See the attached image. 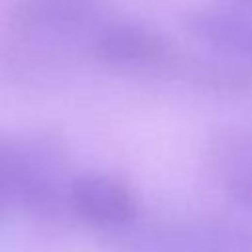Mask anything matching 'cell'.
Returning a JSON list of instances; mask_svg holds the SVG:
<instances>
[{
    "mask_svg": "<svg viewBox=\"0 0 252 252\" xmlns=\"http://www.w3.org/2000/svg\"><path fill=\"white\" fill-rule=\"evenodd\" d=\"M67 152L47 132H0V203L37 219L69 215Z\"/></svg>",
    "mask_w": 252,
    "mask_h": 252,
    "instance_id": "6da1fadb",
    "label": "cell"
},
{
    "mask_svg": "<svg viewBox=\"0 0 252 252\" xmlns=\"http://www.w3.org/2000/svg\"><path fill=\"white\" fill-rule=\"evenodd\" d=\"M102 14L104 0H14L8 32L18 65L51 67L75 47L87 51Z\"/></svg>",
    "mask_w": 252,
    "mask_h": 252,
    "instance_id": "7a4b0ae2",
    "label": "cell"
},
{
    "mask_svg": "<svg viewBox=\"0 0 252 252\" xmlns=\"http://www.w3.org/2000/svg\"><path fill=\"white\" fill-rule=\"evenodd\" d=\"M87 53L104 67L136 75L181 77L187 65L175 41L136 20H104L91 35Z\"/></svg>",
    "mask_w": 252,
    "mask_h": 252,
    "instance_id": "3957f363",
    "label": "cell"
},
{
    "mask_svg": "<svg viewBox=\"0 0 252 252\" xmlns=\"http://www.w3.org/2000/svg\"><path fill=\"white\" fill-rule=\"evenodd\" d=\"M108 252H252V230L226 219L136 224L104 240Z\"/></svg>",
    "mask_w": 252,
    "mask_h": 252,
    "instance_id": "277c9868",
    "label": "cell"
},
{
    "mask_svg": "<svg viewBox=\"0 0 252 252\" xmlns=\"http://www.w3.org/2000/svg\"><path fill=\"white\" fill-rule=\"evenodd\" d=\"M69 217L104 234V240L120 236L140 224L136 193L118 177L87 171L71 177L67 189Z\"/></svg>",
    "mask_w": 252,
    "mask_h": 252,
    "instance_id": "5b68a950",
    "label": "cell"
},
{
    "mask_svg": "<svg viewBox=\"0 0 252 252\" xmlns=\"http://www.w3.org/2000/svg\"><path fill=\"white\" fill-rule=\"evenodd\" d=\"M205 156L215 181L226 197L252 211V126H219L207 140Z\"/></svg>",
    "mask_w": 252,
    "mask_h": 252,
    "instance_id": "8992f818",
    "label": "cell"
},
{
    "mask_svg": "<svg viewBox=\"0 0 252 252\" xmlns=\"http://www.w3.org/2000/svg\"><path fill=\"white\" fill-rule=\"evenodd\" d=\"M183 28L203 45L252 63V14L230 6H201L183 14Z\"/></svg>",
    "mask_w": 252,
    "mask_h": 252,
    "instance_id": "52a82bcc",
    "label": "cell"
},
{
    "mask_svg": "<svg viewBox=\"0 0 252 252\" xmlns=\"http://www.w3.org/2000/svg\"><path fill=\"white\" fill-rule=\"evenodd\" d=\"M226 6L252 14V0H226Z\"/></svg>",
    "mask_w": 252,
    "mask_h": 252,
    "instance_id": "ba28073f",
    "label": "cell"
},
{
    "mask_svg": "<svg viewBox=\"0 0 252 252\" xmlns=\"http://www.w3.org/2000/svg\"><path fill=\"white\" fill-rule=\"evenodd\" d=\"M2 211H4V207H2V203H0V215H2Z\"/></svg>",
    "mask_w": 252,
    "mask_h": 252,
    "instance_id": "9c48e42d",
    "label": "cell"
}]
</instances>
